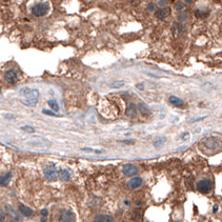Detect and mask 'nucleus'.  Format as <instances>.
<instances>
[{"mask_svg": "<svg viewBox=\"0 0 222 222\" xmlns=\"http://www.w3.org/2000/svg\"><path fill=\"white\" fill-rule=\"evenodd\" d=\"M49 10H50V7L47 3H44V2H38V3H36L33 7L32 12L35 16L41 17V16L46 15L47 12H49Z\"/></svg>", "mask_w": 222, "mask_h": 222, "instance_id": "f257e3e1", "label": "nucleus"}, {"mask_svg": "<svg viewBox=\"0 0 222 222\" xmlns=\"http://www.w3.org/2000/svg\"><path fill=\"white\" fill-rule=\"evenodd\" d=\"M44 176H46L47 180L56 181L59 177V172L54 164H49L44 168Z\"/></svg>", "mask_w": 222, "mask_h": 222, "instance_id": "f03ea898", "label": "nucleus"}, {"mask_svg": "<svg viewBox=\"0 0 222 222\" xmlns=\"http://www.w3.org/2000/svg\"><path fill=\"white\" fill-rule=\"evenodd\" d=\"M20 94L24 97V99L27 100H35L38 101L39 98V91L36 89H29L24 88L20 91Z\"/></svg>", "mask_w": 222, "mask_h": 222, "instance_id": "7ed1b4c3", "label": "nucleus"}, {"mask_svg": "<svg viewBox=\"0 0 222 222\" xmlns=\"http://www.w3.org/2000/svg\"><path fill=\"white\" fill-rule=\"evenodd\" d=\"M59 222H76V216L72 210H62L59 214Z\"/></svg>", "mask_w": 222, "mask_h": 222, "instance_id": "20e7f679", "label": "nucleus"}, {"mask_svg": "<svg viewBox=\"0 0 222 222\" xmlns=\"http://www.w3.org/2000/svg\"><path fill=\"white\" fill-rule=\"evenodd\" d=\"M4 78L8 83L14 84L18 82L19 79H20V76H19L18 72L15 71V70H8V71L4 73Z\"/></svg>", "mask_w": 222, "mask_h": 222, "instance_id": "39448f33", "label": "nucleus"}, {"mask_svg": "<svg viewBox=\"0 0 222 222\" xmlns=\"http://www.w3.org/2000/svg\"><path fill=\"white\" fill-rule=\"evenodd\" d=\"M212 189V182L209 179H202L197 182V190L202 194H207Z\"/></svg>", "mask_w": 222, "mask_h": 222, "instance_id": "423d86ee", "label": "nucleus"}, {"mask_svg": "<svg viewBox=\"0 0 222 222\" xmlns=\"http://www.w3.org/2000/svg\"><path fill=\"white\" fill-rule=\"evenodd\" d=\"M122 173L128 177L135 176L136 174H138V167H137L136 165L131 164V163L125 164V165H123V167H122Z\"/></svg>", "mask_w": 222, "mask_h": 222, "instance_id": "0eeeda50", "label": "nucleus"}, {"mask_svg": "<svg viewBox=\"0 0 222 222\" xmlns=\"http://www.w3.org/2000/svg\"><path fill=\"white\" fill-rule=\"evenodd\" d=\"M142 185V178L141 177H134L132 178L130 181L128 182V187L130 190H135L138 189Z\"/></svg>", "mask_w": 222, "mask_h": 222, "instance_id": "6e6552de", "label": "nucleus"}, {"mask_svg": "<svg viewBox=\"0 0 222 222\" xmlns=\"http://www.w3.org/2000/svg\"><path fill=\"white\" fill-rule=\"evenodd\" d=\"M203 143L207 148H210V150H215V148H217L219 145V141L217 140V138H214V137H209V138H206L203 141Z\"/></svg>", "mask_w": 222, "mask_h": 222, "instance_id": "1a4fd4ad", "label": "nucleus"}, {"mask_svg": "<svg viewBox=\"0 0 222 222\" xmlns=\"http://www.w3.org/2000/svg\"><path fill=\"white\" fill-rule=\"evenodd\" d=\"M137 113H138V108L136 106V104L134 103H130L126 108V116L130 118H136L137 117Z\"/></svg>", "mask_w": 222, "mask_h": 222, "instance_id": "9d476101", "label": "nucleus"}, {"mask_svg": "<svg viewBox=\"0 0 222 222\" xmlns=\"http://www.w3.org/2000/svg\"><path fill=\"white\" fill-rule=\"evenodd\" d=\"M172 13L170 7H164V8H160V10L156 11L155 12V16L158 19H165L166 17H168Z\"/></svg>", "mask_w": 222, "mask_h": 222, "instance_id": "9b49d317", "label": "nucleus"}, {"mask_svg": "<svg viewBox=\"0 0 222 222\" xmlns=\"http://www.w3.org/2000/svg\"><path fill=\"white\" fill-rule=\"evenodd\" d=\"M94 222H114V219L112 216L109 215H105V214H100L97 215L95 217Z\"/></svg>", "mask_w": 222, "mask_h": 222, "instance_id": "f8f14e48", "label": "nucleus"}, {"mask_svg": "<svg viewBox=\"0 0 222 222\" xmlns=\"http://www.w3.org/2000/svg\"><path fill=\"white\" fill-rule=\"evenodd\" d=\"M11 179H12V173L11 172H7V174L4 175L0 176V186H5L10 183Z\"/></svg>", "mask_w": 222, "mask_h": 222, "instance_id": "ddd939ff", "label": "nucleus"}, {"mask_svg": "<svg viewBox=\"0 0 222 222\" xmlns=\"http://www.w3.org/2000/svg\"><path fill=\"white\" fill-rule=\"evenodd\" d=\"M19 210H20V213L22 215H24L25 217H33L34 213L33 210L30 209V207L25 206L24 204H20L19 205Z\"/></svg>", "mask_w": 222, "mask_h": 222, "instance_id": "4468645a", "label": "nucleus"}, {"mask_svg": "<svg viewBox=\"0 0 222 222\" xmlns=\"http://www.w3.org/2000/svg\"><path fill=\"white\" fill-rule=\"evenodd\" d=\"M143 217V210H135L132 214V219L135 222H141Z\"/></svg>", "mask_w": 222, "mask_h": 222, "instance_id": "2eb2a0df", "label": "nucleus"}, {"mask_svg": "<svg viewBox=\"0 0 222 222\" xmlns=\"http://www.w3.org/2000/svg\"><path fill=\"white\" fill-rule=\"evenodd\" d=\"M138 109L140 111V113L143 115V116H148V115L151 114V111L148 109L147 104H144L143 102L138 103Z\"/></svg>", "mask_w": 222, "mask_h": 222, "instance_id": "dca6fc26", "label": "nucleus"}, {"mask_svg": "<svg viewBox=\"0 0 222 222\" xmlns=\"http://www.w3.org/2000/svg\"><path fill=\"white\" fill-rule=\"evenodd\" d=\"M59 178L62 181H69L71 179V173L67 170H61L59 172Z\"/></svg>", "mask_w": 222, "mask_h": 222, "instance_id": "f3484780", "label": "nucleus"}, {"mask_svg": "<svg viewBox=\"0 0 222 222\" xmlns=\"http://www.w3.org/2000/svg\"><path fill=\"white\" fill-rule=\"evenodd\" d=\"M168 100H170V102L172 103L173 105L177 106V108L183 106V101H182L180 98H178V97H176V96H171Z\"/></svg>", "mask_w": 222, "mask_h": 222, "instance_id": "a211bd4d", "label": "nucleus"}, {"mask_svg": "<svg viewBox=\"0 0 222 222\" xmlns=\"http://www.w3.org/2000/svg\"><path fill=\"white\" fill-rule=\"evenodd\" d=\"M7 213H8V215L12 217V219H14L15 221H19V217H18V215L16 214V212L14 210L13 207H11V206H7Z\"/></svg>", "mask_w": 222, "mask_h": 222, "instance_id": "6ab92c4d", "label": "nucleus"}, {"mask_svg": "<svg viewBox=\"0 0 222 222\" xmlns=\"http://www.w3.org/2000/svg\"><path fill=\"white\" fill-rule=\"evenodd\" d=\"M47 104L50 105V108L52 109L54 112L59 111V104H58V102L56 100H50L49 102H47Z\"/></svg>", "mask_w": 222, "mask_h": 222, "instance_id": "aec40b11", "label": "nucleus"}, {"mask_svg": "<svg viewBox=\"0 0 222 222\" xmlns=\"http://www.w3.org/2000/svg\"><path fill=\"white\" fill-rule=\"evenodd\" d=\"M21 103H23L24 105L27 106H35L37 105L38 101H35V100H27V99H21Z\"/></svg>", "mask_w": 222, "mask_h": 222, "instance_id": "412c9836", "label": "nucleus"}, {"mask_svg": "<svg viewBox=\"0 0 222 222\" xmlns=\"http://www.w3.org/2000/svg\"><path fill=\"white\" fill-rule=\"evenodd\" d=\"M124 85V82L121 80H117V81H114V82L111 83V88L112 89H120Z\"/></svg>", "mask_w": 222, "mask_h": 222, "instance_id": "4be33fe9", "label": "nucleus"}, {"mask_svg": "<svg viewBox=\"0 0 222 222\" xmlns=\"http://www.w3.org/2000/svg\"><path fill=\"white\" fill-rule=\"evenodd\" d=\"M164 141H165V138L159 137V138L155 139V141H154V147H161L162 145H163Z\"/></svg>", "mask_w": 222, "mask_h": 222, "instance_id": "5701e85b", "label": "nucleus"}, {"mask_svg": "<svg viewBox=\"0 0 222 222\" xmlns=\"http://www.w3.org/2000/svg\"><path fill=\"white\" fill-rule=\"evenodd\" d=\"M21 130L24 131V132H27V133H35V128H32V126H27V125L22 126Z\"/></svg>", "mask_w": 222, "mask_h": 222, "instance_id": "b1692460", "label": "nucleus"}, {"mask_svg": "<svg viewBox=\"0 0 222 222\" xmlns=\"http://www.w3.org/2000/svg\"><path fill=\"white\" fill-rule=\"evenodd\" d=\"M42 113L43 114H46V115H50V116H55V117H57L58 115L55 113L54 111H46V109H43V111H42Z\"/></svg>", "mask_w": 222, "mask_h": 222, "instance_id": "393cba45", "label": "nucleus"}, {"mask_svg": "<svg viewBox=\"0 0 222 222\" xmlns=\"http://www.w3.org/2000/svg\"><path fill=\"white\" fill-rule=\"evenodd\" d=\"M5 220V215H4V212L2 209H0V222H4Z\"/></svg>", "mask_w": 222, "mask_h": 222, "instance_id": "a878e982", "label": "nucleus"}, {"mask_svg": "<svg viewBox=\"0 0 222 222\" xmlns=\"http://www.w3.org/2000/svg\"><path fill=\"white\" fill-rule=\"evenodd\" d=\"M147 10H148V11H154V10H155V4H154V3H150V4L147 5Z\"/></svg>", "mask_w": 222, "mask_h": 222, "instance_id": "bb28decb", "label": "nucleus"}, {"mask_svg": "<svg viewBox=\"0 0 222 222\" xmlns=\"http://www.w3.org/2000/svg\"><path fill=\"white\" fill-rule=\"evenodd\" d=\"M176 7H177V10H182V8H183V3L178 2V3L176 4Z\"/></svg>", "mask_w": 222, "mask_h": 222, "instance_id": "cd10ccee", "label": "nucleus"}, {"mask_svg": "<svg viewBox=\"0 0 222 222\" xmlns=\"http://www.w3.org/2000/svg\"><path fill=\"white\" fill-rule=\"evenodd\" d=\"M181 138L182 139H187V138H190V134L189 133H184L183 135H182V136H181Z\"/></svg>", "mask_w": 222, "mask_h": 222, "instance_id": "c85d7f7f", "label": "nucleus"}, {"mask_svg": "<svg viewBox=\"0 0 222 222\" xmlns=\"http://www.w3.org/2000/svg\"><path fill=\"white\" fill-rule=\"evenodd\" d=\"M205 117H201V118H198V119H194V120H191V122H196V121H200V120H203Z\"/></svg>", "mask_w": 222, "mask_h": 222, "instance_id": "c756f323", "label": "nucleus"}, {"mask_svg": "<svg viewBox=\"0 0 222 222\" xmlns=\"http://www.w3.org/2000/svg\"><path fill=\"white\" fill-rule=\"evenodd\" d=\"M47 213H49V212H47L46 210H41V215H42V216H46Z\"/></svg>", "mask_w": 222, "mask_h": 222, "instance_id": "7c9ffc66", "label": "nucleus"}, {"mask_svg": "<svg viewBox=\"0 0 222 222\" xmlns=\"http://www.w3.org/2000/svg\"><path fill=\"white\" fill-rule=\"evenodd\" d=\"M137 88H139L140 89H143V85H142V83H139V84H137Z\"/></svg>", "mask_w": 222, "mask_h": 222, "instance_id": "2f4dec72", "label": "nucleus"}, {"mask_svg": "<svg viewBox=\"0 0 222 222\" xmlns=\"http://www.w3.org/2000/svg\"><path fill=\"white\" fill-rule=\"evenodd\" d=\"M217 210H218V206H217V205H215V206H214V209H213V212H217Z\"/></svg>", "mask_w": 222, "mask_h": 222, "instance_id": "473e14b6", "label": "nucleus"}]
</instances>
